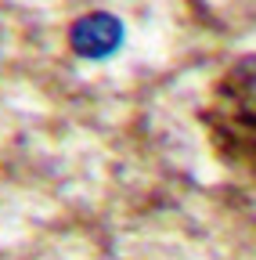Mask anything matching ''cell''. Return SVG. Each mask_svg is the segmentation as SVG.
Segmentation results:
<instances>
[{"instance_id":"6da1fadb","label":"cell","mask_w":256,"mask_h":260,"mask_svg":"<svg viewBox=\"0 0 256 260\" xmlns=\"http://www.w3.org/2000/svg\"><path fill=\"white\" fill-rule=\"evenodd\" d=\"M202 126L220 162L256 174V54L231 61L216 76L202 105Z\"/></svg>"},{"instance_id":"7a4b0ae2","label":"cell","mask_w":256,"mask_h":260,"mask_svg":"<svg viewBox=\"0 0 256 260\" xmlns=\"http://www.w3.org/2000/svg\"><path fill=\"white\" fill-rule=\"evenodd\" d=\"M69 44L83 58H108L123 44V22L108 11H90L72 22L69 29Z\"/></svg>"}]
</instances>
